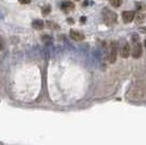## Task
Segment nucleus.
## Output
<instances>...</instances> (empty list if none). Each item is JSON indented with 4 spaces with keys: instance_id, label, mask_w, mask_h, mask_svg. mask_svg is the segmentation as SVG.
Wrapping results in <instances>:
<instances>
[{
    "instance_id": "f257e3e1",
    "label": "nucleus",
    "mask_w": 146,
    "mask_h": 145,
    "mask_svg": "<svg viewBox=\"0 0 146 145\" xmlns=\"http://www.w3.org/2000/svg\"><path fill=\"white\" fill-rule=\"evenodd\" d=\"M103 19L105 24L108 25V26H112L117 23V20H118V17L115 12H112L109 9H104L103 11Z\"/></svg>"
},
{
    "instance_id": "f03ea898",
    "label": "nucleus",
    "mask_w": 146,
    "mask_h": 145,
    "mask_svg": "<svg viewBox=\"0 0 146 145\" xmlns=\"http://www.w3.org/2000/svg\"><path fill=\"white\" fill-rule=\"evenodd\" d=\"M134 46L133 48H132V56H133V58L135 59H137V58H140L141 56H142V45L140 44L139 41H136V42H133Z\"/></svg>"
},
{
    "instance_id": "7ed1b4c3",
    "label": "nucleus",
    "mask_w": 146,
    "mask_h": 145,
    "mask_svg": "<svg viewBox=\"0 0 146 145\" xmlns=\"http://www.w3.org/2000/svg\"><path fill=\"white\" fill-rule=\"evenodd\" d=\"M117 60V43L112 42L110 45V55H109V61L111 63L116 62Z\"/></svg>"
},
{
    "instance_id": "20e7f679",
    "label": "nucleus",
    "mask_w": 146,
    "mask_h": 145,
    "mask_svg": "<svg viewBox=\"0 0 146 145\" xmlns=\"http://www.w3.org/2000/svg\"><path fill=\"white\" fill-rule=\"evenodd\" d=\"M135 13L133 11H123L122 12V20L124 23H130L134 20Z\"/></svg>"
},
{
    "instance_id": "39448f33",
    "label": "nucleus",
    "mask_w": 146,
    "mask_h": 145,
    "mask_svg": "<svg viewBox=\"0 0 146 145\" xmlns=\"http://www.w3.org/2000/svg\"><path fill=\"white\" fill-rule=\"evenodd\" d=\"M70 36H71V38H72L73 41H76V42H81V41H83L85 38L82 33H80L79 31H75V30L70 31Z\"/></svg>"
},
{
    "instance_id": "423d86ee",
    "label": "nucleus",
    "mask_w": 146,
    "mask_h": 145,
    "mask_svg": "<svg viewBox=\"0 0 146 145\" xmlns=\"http://www.w3.org/2000/svg\"><path fill=\"white\" fill-rule=\"evenodd\" d=\"M61 9H62V11H64V12H70V11L74 10V5H73L72 2H70V1H64V2L61 5Z\"/></svg>"
},
{
    "instance_id": "0eeeda50",
    "label": "nucleus",
    "mask_w": 146,
    "mask_h": 145,
    "mask_svg": "<svg viewBox=\"0 0 146 145\" xmlns=\"http://www.w3.org/2000/svg\"><path fill=\"white\" fill-rule=\"evenodd\" d=\"M130 51H131L130 45H129L128 43H125V44H124V46H123V47H122V49H121L122 58H128L129 56H130Z\"/></svg>"
},
{
    "instance_id": "6e6552de",
    "label": "nucleus",
    "mask_w": 146,
    "mask_h": 145,
    "mask_svg": "<svg viewBox=\"0 0 146 145\" xmlns=\"http://www.w3.org/2000/svg\"><path fill=\"white\" fill-rule=\"evenodd\" d=\"M33 27L35 29V30H42L44 29V26H45V23H44V21L42 20H35V21H33Z\"/></svg>"
},
{
    "instance_id": "1a4fd4ad",
    "label": "nucleus",
    "mask_w": 146,
    "mask_h": 145,
    "mask_svg": "<svg viewBox=\"0 0 146 145\" xmlns=\"http://www.w3.org/2000/svg\"><path fill=\"white\" fill-rule=\"evenodd\" d=\"M134 19L136 20V22H139V23H142L144 20L146 19V14L145 13H143V11H140L139 13H135V15H134Z\"/></svg>"
},
{
    "instance_id": "9d476101",
    "label": "nucleus",
    "mask_w": 146,
    "mask_h": 145,
    "mask_svg": "<svg viewBox=\"0 0 146 145\" xmlns=\"http://www.w3.org/2000/svg\"><path fill=\"white\" fill-rule=\"evenodd\" d=\"M136 9L139 11H145L146 10V5L143 2H136Z\"/></svg>"
},
{
    "instance_id": "9b49d317",
    "label": "nucleus",
    "mask_w": 146,
    "mask_h": 145,
    "mask_svg": "<svg viewBox=\"0 0 146 145\" xmlns=\"http://www.w3.org/2000/svg\"><path fill=\"white\" fill-rule=\"evenodd\" d=\"M110 3L115 8H119L122 5V0H110Z\"/></svg>"
},
{
    "instance_id": "f8f14e48",
    "label": "nucleus",
    "mask_w": 146,
    "mask_h": 145,
    "mask_svg": "<svg viewBox=\"0 0 146 145\" xmlns=\"http://www.w3.org/2000/svg\"><path fill=\"white\" fill-rule=\"evenodd\" d=\"M50 11H51V8H50V6H45L42 9V13H43V15H47V14H49L50 13Z\"/></svg>"
},
{
    "instance_id": "ddd939ff",
    "label": "nucleus",
    "mask_w": 146,
    "mask_h": 145,
    "mask_svg": "<svg viewBox=\"0 0 146 145\" xmlns=\"http://www.w3.org/2000/svg\"><path fill=\"white\" fill-rule=\"evenodd\" d=\"M47 26H48L49 29H59V26L55 24L54 22H47Z\"/></svg>"
},
{
    "instance_id": "4468645a",
    "label": "nucleus",
    "mask_w": 146,
    "mask_h": 145,
    "mask_svg": "<svg viewBox=\"0 0 146 145\" xmlns=\"http://www.w3.org/2000/svg\"><path fill=\"white\" fill-rule=\"evenodd\" d=\"M43 41H44V42H46V43H48V42H50V41H51V37L48 36V35H44Z\"/></svg>"
},
{
    "instance_id": "2eb2a0df",
    "label": "nucleus",
    "mask_w": 146,
    "mask_h": 145,
    "mask_svg": "<svg viewBox=\"0 0 146 145\" xmlns=\"http://www.w3.org/2000/svg\"><path fill=\"white\" fill-rule=\"evenodd\" d=\"M3 48H5V43L2 41V38L0 37V50H3Z\"/></svg>"
},
{
    "instance_id": "dca6fc26",
    "label": "nucleus",
    "mask_w": 146,
    "mask_h": 145,
    "mask_svg": "<svg viewBox=\"0 0 146 145\" xmlns=\"http://www.w3.org/2000/svg\"><path fill=\"white\" fill-rule=\"evenodd\" d=\"M32 0H20V2L21 3H23V5H27V3H30Z\"/></svg>"
},
{
    "instance_id": "f3484780",
    "label": "nucleus",
    "mask_w": 146,
    "mask_h": 145,
    "mask_svg": "<svg viewBox=\"0 0 146 145\" xmlns=\"http://www.w3.org/2000/svg\"><path fill=\"white\" fill-rule=\"evenodd\" d=\"M140 31L143 32V33H146V26H143V27H140Z\"/></svg>"
},
{
    "instance_id": "a211bd4d",
    "label": "nucleus",
    "mask_w": 146,
    "mask_h": 145,
    "mask_svg": "<svg viewBox=\"0 0 146 145\" xmlns=\"http://www.w3.org/2000/svg\"><path fill=\"white\" fill-rule=\"evenodd\" d=\"M68 22H69L70 24H73V23H74V21H73L72 19H68Z\"/></svg>"
},
{
    "instance_id": "6ab92c4d",
    "label": "nucleus",
    "mask_w": 146,
    "mask_h": 145,
    "mask_svg": "<svg viewBox=\"0 0 146 145\" xmlns=\"http://www.w3.org/2000/svg\"><path fill=\"white\" fill-rule=\"evenodd\" d=\"M80 21H81V22H85V21H86V18H84V17H83V18L80 19Z\"/></svg>"
},
{
    "instance_id": "aec40b11",
    "label": "nucleus",
    "mask_w": 146,
    "mask_h": 145,
    "mask_svg": "<svg viewBox=\"0 0 146 145\" xmlns=\"http://www.w3.org/2000/svg\"><path fill=\"white\" fill-rule=\"evenodd\" d=\"M144 45H145V47H146V39H145V42H144Z\"/></svg>"
},
{
    "instance_id": "412c9836",
    "label": "nucleus",
    "mask_w": 146,
    "mask_h": 145,
    "mask_svg": "<svg viewBox=\"0 0 146 145\" xmlns=\"http://www.w3.org/2000/svg\"><path fill=\"white\" fill-rule=\"evenodd\" d=\"M75 1H80V0H75Z\"/></svg>"
}]
</instances>
